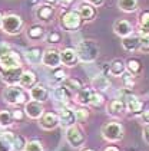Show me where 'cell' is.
Returning a JSON list of instances; mask_svg holds the SVG:
<instances>
[{
  "label": "cell",
  "instance_id": "obj_1",
  "mask_svg": "<svg viewBox=\"0 0 149 151\" xmlns=\"http://www.w3.org/2000/svg\"><path fill=\"white\" fill-rule=\"evenodd\" d=\"M76 52H78L79 60L85 63H91V62H95L99 56V46L93 40H83L78 45Z\"/></svg>",
  "mask_w": 149,
  "mask_h": 151
},
{
  "label": "cell",
  "instance_id": "obj_2",
  "mask_svg": "<svg viewBox=\"0 0 149 151\" xmlns=\"http://www.w3.org/2000/svg\"><path fill=\"white\" fill-rule=\"evenodd\" d=\"M1 29L7 33V35H19L23 29V20L19 14H6L3 16L1 20Z\"/></svg>",
  "mask_w": 149,
  "mask_h": 151
},
{
  "label": "cell",
  "instance_id": "obj_3",
  "mask_svg": "<svg viewBox=\"0 0 149 151\" xmlns=\"http://www.w3.org/2000/svg\"><path fill=\"white\" fill-rule=\"evenodd\" d=\"M102 137L106 141H120L123 138V127L119 122H108L102 127Z\"/></svg>",
  "mask_w": 149,
  "mask_h": 151
},
{
  "label": "cell",
  "instance_id": "obj_4",
  "mask_svg": "<svg viewBox=\"0 0 149 151\" xmlns=\"http://www.w3.org/2000/svg\"><path fill=\"white\" fill-rule=\"evenodd\" d=\"M24 93L20 85H9L4 91H3V99L10 105H19L23 104L24 99Z\"/></svg>",
  "mask_w": 149,
  "mask_h": 151
},
{
  "label": "cell",
  "instance_id": "obj_5",
  "mask_svg": "<svg viewBox=\"0 0 149 151\" xmlns=\"http://www.w3.org/2000/svg\"><path fill=\"white\" fill-rule=\"evenodd\" d=\"M80 24H82V19H80L79 13L75 12V10H69V12L63 13L62 17H60V26L69 32L78 30Z\"/></svg>",
  "mask_w": 149,
  "mask_h": 151
},
{
  "label": "cell",
  "instance_id": "obj_6",
  "mask_svg": "<svg viewBox=\"0 0 149 151\" xmlns=\"http://www.w3.org/2000/svg\"><path fill=\"white\" fill-rule=\"evenodd\" d=\"M66 139H68V142L73 148H80V147L85 144L86 137H85L83 131H82L78 125H72V127H69L68 131H66Z\"/></svg>",
  "mask_w": 149,
  "mask_h": 151
},
{
  "label": "cell",
  "instance_id": "obj_7",
  "mask_svg": "<svg viewBox=\"0 0 149 151\" xmlns=\"http://www.w3.org/2000/svg\"><path fill=\"white\" fill-rule=\"evenodd\" d=\"M22 66L20 63V58L16 52L9 50L3 55H0V69L6 70V69H11V68H19Z\"/></svg>",
  "mask_w": 149,
  "mask_h": 151
},
{
  "label": "cell",
  "instance_id": "obj_8",
  "mask_svg": "<svg viewBox=\"0 0 149 151\" xmlns=\"http://www.w3.org/2000/svg\"><path fill=\"white\" fill-rule=\"evenodd\" d=\"M57 115H59V125H62V127H65V128L72 127V125H75V122H78L75 111L72 108H69L68 105L60 106Z\"/></svg>",
  "mask_w": 149,
  "mask_h": 151
},
{
  "label": "cell",
  "instance_id": "obj_9",
  "mask_svg": "<svg viewBox=\"0 0 149 151\" xmlns=\"http://www.w3.org/2000/svg\"><path fill=\"white\" fill-rule=\"evenodd\" d=\"M60 52L57 49L49 47L43 52V58H42V63L45 65L46 68H57L60 65Z\"/></svg>",
  "mask_w": 149,
  "mask_h": 151
},
{
  "label": "cell",
  "instance_id": "obj_10",
  "mask_svg": "<svg viewBox=\"0 0 149 151\" xmlns=\"http://www.w3.org/2000/svg\"><path fill=\"white\" fill-rule=\"evenodd\" d=\"M24 114L32 118V119H40L42 115L45 114V108L42 102H37V101H29L24 104Z\"/></svg>",
  "mask_w": 149,
  "mask_h": 151
},
{
  "label": "cell",
  "instance_id": "obj_11",
  "mask_svg": "<svg viewBox=\"0 0 149 151\" xmlns=\"http://www.w3.org/2000/svg\"><path fill=\"white\" fill-rule=\"evenodd\" d=\"M22 73H23L22 66L1 70V81L6 82L7 85H17V83H19V81H20Z\"/></svg>",
  "mask_w": 149,
  "mask_h": 151
},
{
  "label": "cell",
  "instance_id": "obj_12",
  "mask_svg": "<svg viewBox=\"0 0 149 151\" xmlns=\"http://www.w3.org/2000/svg\"><path fill=\"white\" fill-rule=\"evenodd\" d=\"M36 19H39V20H42V22H50L52 19H53V16H55V6H52V4H49V3H46V4H40V6H37L36 7Z\"/></svg>",
  "mask_w": 149,
  "mask_h": 151
},
{
  "label": "cell",
  "instance_id": "obj_13",
  "mask_svg": "<svg viewBox=\"0 0 149 151\" xmlns=\"http://www.w3.org/2000/svg\"><path fill=\"white\" fill-rule=\"evenodd\" d=\"M29 95L33 101H37V102H45L49 98V89L46 88L45 85L42 83H36L33 88L29 89Z\"/></svg>",
  "mask_w": 149,
  "mask_h": 151
},
{
  "label": "cell",
  "instance_id": "obj_14",
  "mask_svg": "<svg viewBox=\"0 0 149 151\" xmlns=\"http://www.w3.org/2000/svg\"><path fill=\"white\" fill-rule=\"evenodd\" d=\"M39 124L43 129H47V131L55 129L59 125V115L55 114V112H46L39 119Z\"/></svg>",
  "mask_w": 149,
  "mask_h": 151
},
{
  "label": "cell",
  "instance_id": "obj_15",
  "mask_svg": "<svg viewBox=\"0 0 149 151\" xmlns=\"http://www.w3.org/2000/svg\"><path fill=\"white\" fill-rule=\"evenodd\" d=\"M60 60H62L63 65H66V66H69V68L75 66V65L78 63V60H79L76 49H72V47L63 49V50L60 52Z\"/></svg>",
  "mask_w": 149,
  "mask_h": 151
},
{
  "label": "cell",
  "instance_id": "obj_16",
  "mask_svg": "<svg viewBox=\"0 0 149 151\" xmlns=\"http://www.w3.org/2000/svg\"><path fill=\"white\" fill-rule=\"evenodd\" d=\"M113 30H115V33H116L118 36H120V37H126V36L132 35L133 26H132L130 22H128V20L119 19V20H116V22H115Z\"/></svg>",
  "mask_w": 149,
  "mask_h": 151
},
{
  "label": "cell",
  "instance_id": "obj_17",
  "mask_svg": "<svg viewBox=\"0 0 149 151\" xmlns=\"http://www.w3.org/2000/svg\"><path fill=\"white\" fill-rule=\"evenodd\" d=\"M125 105H126V109L132 114H139L142 112V108H143V104L142 101H139L135 95H126L125 98Z\"/></svg>",
  "mask_w": 149,
  "mask_h": 151
},
{
  "label": "cell",
  "instance_id": "obj_18",
  "mask_svg": "<svg viewBox=\"0 0 149 151\" xmlns=\"http://www.w3.org/2000/svg\"><path fill=\"white\" fill-rule=\"evenodd\" d=\"M122 47L128 50V52H135L139 50L140 47V36H135V35H129L122 39Z\"/></svg>",
  "mask_w": 149,
  "mask_h": 151
},
{
  "label": "cell",
  "instance_id": "obj_19",
  "mask_svg": "<svg viewBox=\"0 0 149 151\" xmlns=\"http://www.w3.org/2000/svg\"><path fill=\"white\" fill-rule=\"evenodd\" d=\"M125 111H126V105L123 99H113L111 104L108 105V112L113 116L123 115Z\"/></svg>",
  "mask_w": 149,
  "mask_h": 151
},
{
  "label": "cell",
  "instance_id": "obj_20",
  "mask_svg": "<svg viewBox=\"0 0 149 151\" xmlns=\"http://www.w3.org/2000/svg\"><path fill=\"white\" fill-rule=\"evenodd\" d=\"M27 37L30 39V40H33V42H37V40H42L46 35V30L43 26H40V24H33V26H30L29 29H27Z\"/></svg>",
  "mask_w": 149,
  "mask_h": 151
},
{
  "label": "cell",
  "instance_id": "obj_21",
  "mask_svg": "<svg viewBox=\"0 0 149 151\" xmlns=\"http://www.w3.org/2000/svg\"><path fill=\"white\" fill-rule=\"evenodd\" d=\"M19 85L22 88H27V89L33 88L36 85V75H34V72H32V70H23L20 81H19Z\"/></svg>",
  "mask_w": 149,
  "mask_h": 151
},
{
  "label": "cell",
  "instance_id": "obj_22",
  "mask_svg": "<svg viewBox=\"0 0 149 151\" xmlns=\"http://www.w3.org/2000/svg\"><path fill=\"white\" fill-rule=\"evenodd\" d=\"M78 13H79L80 19L82 20H92L93 17H95V14H96V12H95V7L92 6V4H89V3H83V4H80L79 9H78Z\"/></svg>",
  "mask_w": 149,
  "mask_h": 151
},
{
  "label": "cell",
  "instance_id": "obj_23",
  "mask_svg": "<svg viewBox=\"0 0 149 151\" xmlns=\"http://www.w3.org/2000/svg\"><path fill=\"white\" fill-rule=\"evenodd\" d=\"M93 91L95 89H91V88H82V89H79L76 92V102L80 105H89Z\"/></svg>",
  "mask_w": 149,
  "mask_h": 151
},
{
  "label": "cell",
  "instance_id": "obj_24",
  "mask_svg": "<svg viewBox=\"0 0 149 151\" xmlns=\"http://www.w3.org/2000/svg\"><path fill=\"white\" fill-rule=\"evenodd\" d=\"M26 60L29 62V63H32V65H37V63H40L42 62V58H43V53H42V50L39 49V47H32V49H29L27 52H26Z\"/></svg>",
  "mask_w": 149,
  "mask_h": 151
},
{
  "label": "cell",
  "instance_id": "obj_25",
  "mask_svg": "<svg viewBox=\"0 0 149 151\" xmlns=\"http://www.w3.org/2000/svg\"><path fill=\"white\" fill-rule=\"evenodd\" d=\"M53 95H55L57 102H62L63 105H66L69 102V99H70V91H69L68 88H65L63 85L62 86H57L56 89H55V92H53Z\"/></svg>",
  "mask_w": 149,
  "mask_h": 151
},
{
  "label": "cell",
  "instance_id": "obj_26",
  "mask_svg": "<svg viewBox=\"0 0 149 151\" xmlns=\"http://www.w3.org/2000/svg\"><path fill=\"white\" fill-rule=\"evenodd\" d=\"M92 85H93L95 91H106L111 86V82L105 75H98L92 79Z\"/></svg>",
  "mask_w": 149,
  "mask_h": 151
},
{
  "label": "cell",
  "instance_id": "obj_27",
  "mask_svg": "<svg viewBox=\"0 0 149 151\" xmlns=\"http://www.w3.org/2000/svg\"><path fill=\"white\" fill-rule=\"evenodd\" d=\"M126 70V65L120 60V59H115L109 66V73L112 76H122Z\"/></svg>",
  "mask_w": 149,
  "mask_h": 151
},
{
  "label": "cell",
  "instance_id": "obj_28",
  "mask_svg": "<svg viewBox=\"0 0 149 151\" xmlns=\"http://www.w3.org/2000/svg\"><path fill=\"white\" fill-rule=\"evenodd\" d=\"M65 81H66V72L59 66L55 68V70L50 75V83L52 85H62Z\"/></svg>",
  "mask_w": 149,
  "mask_h": 151
},
{
  "label": "cell",
  "instance_id": "obj_29",
  "mask_svg": "<svg viewBox=\"0 0 149 151\" xmlns=\"http://www.w3.org/2000/svg\"><path fill=\"white\" fill-rule=\"evenodd\" d=\"M118 7L126 13H132L138 9V0H118Z\"/></svg>",
  "mask_w": 149,
  "mask_h": 151
},
{
  "label": "cell",
  "instance_id": "obj_30",
  "mask_svg": "<svg viewBox=\"0 0 149 151\" xmlns=\"http://www.w3.org/2000/svg\"><path fill=\"white\" fill-rule=\"evenodd\" d=\"M139 30L140 35L149 36V12H143L139 16Z\"/></svg>",
  "mask_w": 149,
  "mask_h": 151
},
{
  "label": "cell",
  "instance_id": "obj_31",
  "mask_svg": "<svg viewBox=\"0 0 149 151\" xmlns=\"http://www.w3.org/2000/svg\"><path fill=\"white\" fill-rule=\"evenodd\" d=\"M13 124V115L10 111L1 109L0 111V127L1 128H7Z\"/></svg>",
  "mask_w": 149,
  "mask_h": 151
},
{
  "label": "cell",
  "instance_id": "obj_32",
  "mask_svg": "<svg viewBox=\"0 0 149 151\" xmlns=\"http://www.w3.org/2000/svg\"><path fill=\"white\" fill-rule=\"evenodd\" d=\"M65 88H68L69 91L72 92V91H79V89H82L83 86H82V82L79 81V79H75V78H66V81L62 83Z\"/></svg>",
  "mask_w": 149,
  "mask_h": 151
},
{
  "label": "cell",
  "instance_id": "obj_33",
  "mask_svg": "<svg viewBox=\"0 0 149 151\" xmlns=\"http://www.w3.org/2000/svg\"><path fill=\"white\" fill-rule=\"evenodd\" d=\"M126 68H128V70H129L132 75H138V73H140V70H142V65H140V62H139L138 59H129V60L126 62Z\"/></svg>",
  "mask_w": 149,
  "mask_h": 151
},
{
  "label": "cell",
  "instance_id": "obj_34",
  "mask_svg": "<svg viewBox=\"0 0 149 151\" xmlns=\"http://www.w3.org/2000/svg\"><path fill=\"white\" fill-rule=\"evenodd\" d=\"M26 142H27V141H24V138H23L22 135H14V139H13L11 147H13L14 151H24Z\"/></svg>",
  "mask_w": 149,
  "mask_h": 151
},
{
  "label": "cell",
  "instance_id": "obj_35",
  "mask_svg": "<svg viewBox=\"0 0 149 151\" xmlns=\"http://www.w3.org/2000/svg\"><path fill=\"white\" fill-rule=\"evenodd\" d=\"M24 151H45V150H43V145H42L40 141L32 139V141H27V142H26Z\"/></svg>",
  "mask_w": 149,
  "mask_h": 151
},
{
  "label": "cell",
  "instance_id": "obj_36",
  "mask_svg": "<svg viewBox=\"0 0 149 151\" xmlns=\"http://www.w3.org/2000/svg\"><path fill=\"white\" fill-rule=\"evenodd\" d=\"M120 78H122V82H123V86H125V88H128V89H129V88H132V86L135 85L133 75H132L130 72H125Z\"/></svg>",
  "mask_w": 149,
  "mask_h": 151
},
{
  "label": "cell",
  "instance_id": "obj_37",
  "mask_svg": "<svg viewBox=\"0 0 149 151\" xmlns=\"http://www.w3.org/2000/svg\"><path fill=\"white\" fill-rule=\"evenodd\" d=\"M102 104H103V96L98 91H93L92 98H91V104L89 105H92V106H101Z\"/></svg>",
  "mask_w": 149,
  "mask_h": 151
},
{
  "label": "cell",
  "instance_id": "obj_38",
  "mask_svg": "<svg viewBox=\"0 0 149 151\" xmlns=\"http://www.w3.org/2000/svg\"><path fill=\"white\" fill-rule=\"evenodd\" d=\"M75 114H76V121H78V122H85V121L89 118V112H88L85 108H79V109H76V111H75Z\"/></svg>",
  "mask_w": 149,
  "mask_h": 151
},
{
  "label": "cell",
  "instance_id": "obj_39",
  "mask_svg": "<svg viewBox=\"0 0 149 151\" xmlns=\"http://www.w3.org/2000/svg\"><path fill=\"white\" fill-rule=\"evenodd\" d=\"M13 147H11V142L9 139H6L1 134H0V151H11Z\"/></svg>",
  "mask_w": 149,
  "mask_h": 151
},
{
  "label": "cell",
  "instance_id": "obj_40",
  "mask_svg": "<svg viewBox=\"0 0 149 151\" xmlns=\"http://www.w3.org/2000/svg\"><path fill=\"white\" fill-rule=\"evenodd\" d=\"M60 39H62V36H60L59 32H52V33L47 35V42L49 43H59Z\"/></svg>",
  "mask_w": 149,
  "mask_h": 151
},
{
  "label": "cell",
  "instance_id": "obj_41",
  "mask_svg": "<svg viewBox=\"0 0 149 151\" xmlns=\"http://www.w3.org/2000/svg\"><path fill=\"white\" fill-rule=\"evenodd\" d=\"M140 50L143 52H149V36L140 35Z\"/></svg>",
  "mask_w": 149,
  "mask_h": 151
},
{
  "label": "cell",
  "instance_id": "obj_42",
  "mask_svg": "<svg viewBox=\"0 0 149 151\" xmlns=\"http://www.w3.org/2000/svg\"><path fill=\"white\" fill-rule=\"evenodd\" d=\"M142 137H143V141L149 145V124L143 128V132H142Z\"/></svg>",
  "mask_w": 149,
  "mask_h": 151
},
{
  "label": "cell",
  "instance_id": "obj_43",
  "mask_svg": "<svg viewBox=\"0 0 149 151\" xmlns=\"http://www.w3.org/2000/svg\"><path fill=\"white\" fill-rule=\"evenodd\" d=\"M140 116H142V121H143L145 124H149V109H145V111H142Z\"/></svg>",
  "mask_w": 149,
  "mask_h": 151
},
{
  "label": "cell",
  "instance_id": "obj_44",
  "mask_svg": "<svg viewBox=\"0 0 149 151\" xmlns=\"http://www.w3.org/2000/svg\"><path fill=\"white\" fill-rule=\"evenodd\" d=\"M11 115H13V119H19V121L23 118V114H22V111H20V109L13 111V112H11Z\"/></svg>",
  "mask_w": 149,
  "mask_h": 151
},
{
  "label": "cell",
  "instance_id": "obj_45",
  "mask_svg": "<svg viewBox=\"0 0 149 151\" xmlns=\"http://www.w3.org/2000/svg\"><path fill=\"white\" fill-rule=\"evenodd\" d=\"M9 50H11L9 45H6V43H0V55H3V53H6V52H9Z\"/></svg>",
  "mask_w": 149,
  "mask_h": 151
},
{
  "label": "cell",
  "instance_id": "obj_46",
  "mask_svg": "<svg viewBox=\"0 0 149 151\" xmlns=\"http://www.w3.org/2000/svg\"><path fill=\"white\" fill-rule=\"evenodd\" d=\"M86 3H89L92 6H101L103 3V0H86Z\"/></svg>",
  "mask_w": 149,
  "mask_h": 151
},
{
  "label": "cell",
  "instance_id": "obj_47",
  "mask_svg": "<svg viewBox=\"0 0 149 151\" xmlns=\"http://www.w3.org/2000/svg\"><path fill=\"white\" fill-rule=\"evenodd\" d=\"M59 1H60L63 6H69V4L72 3V0H59Z\"/></svg>",
  "mask_w": 149,
  "mask_h": 151
},
{
  "label": "cell",
  "instance_id": "obj_48",
  "mask_svg": "<svg viewBox=\"0 0 149 151\" xmlns=\"http://www.w3.org/2000/svg\"><path fill=\"white\" fill-rule=\"evenodd\" d=\"M105 151H119V150H118L116 147H113V145H111V147H106Z\"/></svg>",
  "mask_w": 149,
  "mask_h": 151
},
{
  "label": "cell",
  "instance_id": "obj_49",
  "mask_svg": "<svg viewBox=\"0 0 149 151\" xmlns=\"http://www.w3.org/2000/svg\"><path fill=\"white\" fill-rule=\"evenodd\" d=\"M1 20H3V14L0 13V29H1Z\"/></svg>",
  "mask_w": 149,
  "mask_h": 151
},
{
  "label": "cell",
  "instance_id": "obj_50",
  "mask_svg": "<svg viewBox=\"0 0 149 151\" xmlns=\"http://www.w3.org/2000/svg\"><path fill=\"white\" fill-rule=\"evenodd\" d=\"M82 151H93V150H89V148H83Z\"/></svg>",
  "mask_w": 149,
  "mask_h": 151
}]
</instances>
